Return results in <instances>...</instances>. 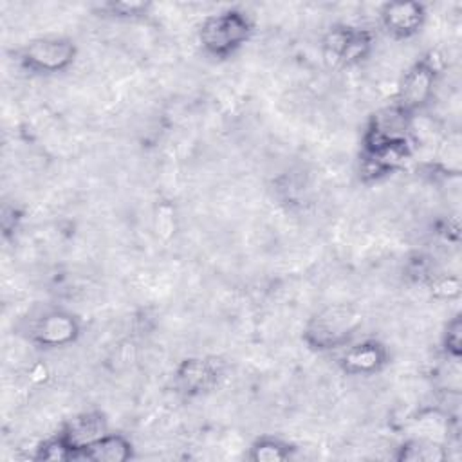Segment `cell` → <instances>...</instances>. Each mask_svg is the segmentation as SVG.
<instances>
[{
	"mask_svg": "<svg viewBox=\"0 0 462 462\" xmlns=\"http://www.w3.org/2000/svg\"><path fill=\"white\" fill-rule=\"evenodd\" d=\"M361 323L359 314L346 305H332L318 312L305 328V341L318 350H328L346 343Z\"/></svg>",
	"mask_w": 462,
	"mask_h": 462,
	"instance_id": "cell-1",
	"label": "cell"
},
{
	"mask_svg": "<svg viewBox=\"0 0 462 462\" xmlns=\"http://www.w3.org/2000/svg\"><path fill=\"white\" fill-rule=\"evenodd\" d=\"M249 18L238 11H226L208 16L200 25L199 38L202 47L215 56H229L249 36Z\"/></svg>",
	"mask_w": 462,
	"mask_h": 462,
	"instance_id": "cell-2",
	"label": "cell"
},
{
	"mask_svg": "<svg viewBox=\"0 0 462 462\" xmlns=\"http://www.w3.org/2000/svg\"><path fill=\"white\" fill-rule=\"evenodd\" d=\"M76 56L72 42L65 38H38L22 51V61L36 72H61Z\"/></svg>",
	"mask_w": 462,
	"mask_h": 462,
	"instance_id": "cell-3",
	"label": "cell"
},
{
	"mask_svg": "<svg viewBox=\"0 0 462 462\" xmlns=\"http://www.w3.org/2000/svg\"><path fill=\"white\" fill-rule=\"evenodd\" d=\"M437 79V67L430 60H420L413 63L402 76L399 83V103L406 114L420 108L433 96V87Z\"/></svg>",
	"mask_w": 462,
	"mask_h": 462,
	"instance_id": "cell-4",
	"label": "cell"
},
{
	"mask_svg": "<svg viewBox=\"0 0 462 462\" xmlns=\"http://www.w3.org/2000/svg\"><path fill=\"white\" fill-rule=\"evenodd\" d=\"M370 43H372L370 36L361 29L336 27L325 38V43H323L325 60L332 61V65L356 63L368 54Z\"/></svg>",
	"mask_w": 462,
	"mask_h": 462,
	"instance_id": "cell-5",
	"label": "cell"
},
{
	"mask_svg": "<svg viewBox=\"0 0 462 462\" xmlns=\"http://www.w3.org/2000/svg\"><path fill=\"white\" fill-rule=\"evenodd\" d=\"M78 334L79 325L76 318L63 310L43 314L32 328V339L42 346H65L72 343Z\"/></svg>",
	"mask_w": 462,
	"mask_h": 462,
	"instance_id": "cell-6",
	"label": "cell"
},
{
	"mask_svg": "<svg viewBox=\"0 0 462 462\" xmlns=\"http://www.w3.org/2000/svg\"><path fill=\"white\" fill-rule=\"evenodd\" d=\"M105 433H106L105 417L97 411H88L70 419L63 426L60 437L72 448V451L76 453V458H79L81 451L92 442H96L97 439H101Z\"/></svg>",
	"mask_w": 462,
	"mask_h": 462,
	"instance_id": "cell-7",
	"label": "cell"
},
{
	"mask_svg": "<svg viewBox=\"0 0 462 462\" xmlns=\"http://www.w3.org/2000/svg\"><path fill=\"white\" fill-rule=\"evenodd\" d=\"M424 9L415 2H392L381 11V20L388 32L397 38L413 36L424 23Z\"/></svg>",
	"mask_w": 462,
	"mask_h": 462,
	"instance_id": "cell-8",
	"label": "cell"
},
{
	"mask_svg": "<svg viewBox=\"0 0 462 462\" xmlns=\"http://www.w3.org/2000/svg\"><path fill=\"white\" fill-rule=\"evenodd\" d=\"M384 363H386V350L381 343L374 339H366L350 346L341 357L343 370L352 375L374 374L381 370Z\"/></svg>",
	"mask_w": 462,
	"mask_h": 462,
	"instance_id": "cell-9",
	"label": "cell"
},
{
	"mask_svg": "<svg viewBox=\"0 0 462 462\" xmlns=\"http://www.w3.org/2000/svg\"><path fill=\"white\" fill-rule=\"evenodd\" d=\"M217 374H218V368L215 361L186 359L177 370V381L184 392L195 393L209 388L215 383Z\"/></svg>",
	"mask_w": 462,
	"mask_h": 462,
	"instance_id": "cell-10",
	"label": "cell"
},
{
	"mask_svg": "<svg viewBox=\"0 0 462 462\" xmlns=\"http://www.w3.org/2000/svg\"><path fill=\"white\" fill-rule=\"evenodd\" d=\"M132 457V444L123 435L105 433L101 439L87 446L79 458L94 462H125Z\"/></svg>",
	"mask_w": 462,
	"mask_h": 462,
	"instance_id": "cell-11",
	"label": "cell"
},
{
	"mask_svg": "<svg viewBox=\"0 0 462 462\" xmlns=\"http://www.w3.org/2000/svg\"><path fill=\"white\" fill-rule=\"evenodd\" d=\"M446 457L444 449L431 439H413L406 442L402 448H399V460H410V462H433L442 460Z\"/></svg>",
	"mask_w": 462,
	"mask_h": 462,
	"instance_id": "cell-12",
	"label": "cell"
},
{
	"mask_svg": "<svg viewBox=\"0 0 462 462\" xmlns=\"http://www.w3.org/2000/svg\"><path fill=\"white\" fill-rule=\"evenodd\" d=\"M292 448L280 439L262 437L258 439L249 451V458L254 462H280L291 458Z\"/></svg>",
	"mask_w": 462,
	"mask_h": 462,
	"instance_id": "cell-13",
	"label": "cell"
},
{
	"mask_svg": "<svg viewBox=\"0 0 462 462\" xmlns=\"http://www.w3.org/2000/svg\"><path fill=\"white\" fill-rule=\"evenodd\" d=\"M36 458H43V460H70L76 458V453L72 451V448L58 435L54 439L45 440L43 444H40Z\"/></svg>",
	"mask_w": 462,
	"mask_h": 462,
	"instance_id": "cell-14",
	"label": "cell"
},
{
	"mask_svg": "<svg viewBox=\"0 0 462 462\" xmlns=\"http://www.w3.org/2000/svg\"><path fill=\"white\" fill-rule=\"evenodd\" d=\"M460 330H462V325H460V318L457 316L448 323V328L444 334V348L453 357L460 356V334H462Z\"/></svg>",
	"mask_w": 462,
	"mask_h": 462,
	"instance_id": "cell-15",
	"label": "cell"
}]
</instances>
